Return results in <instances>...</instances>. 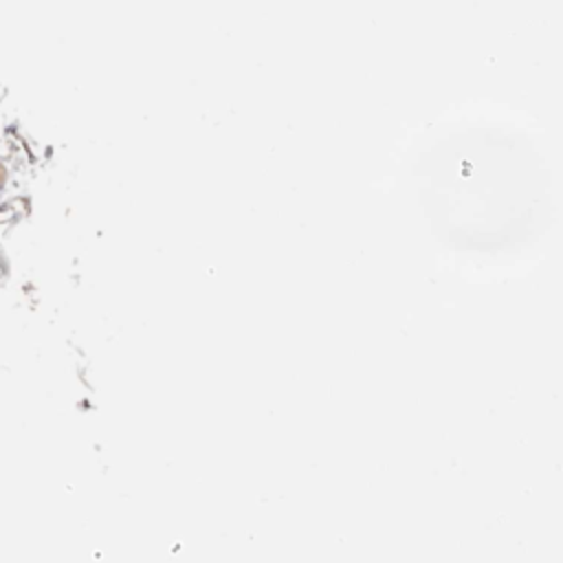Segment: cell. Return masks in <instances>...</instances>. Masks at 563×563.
<instances>
[{
	"mask_svg": "<svg viewBox=\"0 0 563 563\" xmlns=\"http://www.w3.org/2000/svg\"><path fill=\"white\" fill-rule=\"evenodd\" d=\"M2 268H4V260H2V246H0V277H2Z\"/></svg>",
	"mask_w": 563,
	"mask_h": 563,
	"instance_id": "1",
	"label": "cell"
}]
</instances>
